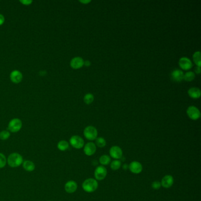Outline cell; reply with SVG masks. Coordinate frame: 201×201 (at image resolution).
Listing matches in <instances>:
<instances>
[{"label": "cell", "mask_w": 201, "mask_h": 201, "mask_svg": "<svg viewBox=\"0 0 201 201\" xmlns=\"http://www.w3.org/2000/svg\"><path fill=\"white\" fill-rule=\"evenodd\" d=\"M193 60L195 65L198 67L201 66V54L200 51H195L193 54Z\"/></svg>", "instance_id": "obj_20"}, {"label": "cell", "mask_w": 201, "mask_h": 201, "mask_svg": "<svg viewBox=\"0 0 201 201\" xmlns=\"http://www.w3.org/2000/svg\"><path fill=\"white\" fill-rule=\"evenodd\" d=\"M122 163L119 160H114L110 162V168L113 171H117L121 167Z\"/></svg>", "instance_id": "obj_25"}, {"label": "cell", "mask_w": 201, "mask_h": 201, "mask_svg": "<svg viewBox=\"0 0 201 201\" xmlns=\"http://www.w3.org/2000/svg\"><path fill=\"white\" fill-rule=\"evenodd\" d=\"M57 148L61 151H65L69 148V143L65 141H60L57 144Z\"/></svg>", "instance_id": "obj_23"}, {"label": "cell", "mask_w": 201, "mask_h": 201, "mask_svg": "<svg viewBox=\"0 0 201 201\" xmlns=\"http://www.w3.org/2000/svg\"><path fill=\"white\" fill-rule=\"evenodd\" d=\"M95 99V97L92 93H87L84 96L83 100L84 103L87 105H90Z\"/></svg>", "instance_id": "obj_24"}, {"label": "cell", "mask_w": 201, "mask_h": 201, "mask_svg": "<svg viewBox=\"0 0 201 201\" xmlns=\"http://www.w3.org/2000/svg\"><path fill=\"white\" fill-rule=\"evenodd\" d=\"M188 93L190 98L194 99H197L201 97V90L198 87H193L188 90Z\"/></svg>", "instance_id": "obj_17"}, {"label": "cell", "mask_w": 201, "mask_h": 201, "mask_svg": "<svg viewBox=\"0 0 201 201\" xmlns=\"http://www.w3.org/2000/svg\"><path fill=\"white\" fill-rule=\"evenodd\" d=\"M96 148L97 147L93 142H88L84 146V153L88 156H92L96 153Z\"/></svg>", "instance_id": "obj_11"}, {"label": "cell", "mask_w": 201, "mask_h": 201, "mask_svg": "<svg viewBox=\"0 0 201 201\" xmlns=\"http://www.w3.org/2000/svg\"></svg>", "instance_id": "obj_35"}, {"label": "cell", "mask_w": 201, "mask_h": 201, "mask_svg": "<svg viewBox=\"0 0 201 201\" xmlns=\"http://www.w3.org/2000/svg\"><path fill=\"white\" fill-rule=\"evenodd\" d=\"M107 171L106 168L103 166H97L95 171V179L96 181H102L106 177Z\"/></svg>", "instance_id": "obj_7"}, {"label": "cell", "mask_w": 201, "mask_h": 201, "mask_svg": "<svg viewBox=\"0 0 201 201\" xmlns=\"http://www.w3.org/2000/svg\"><path fill=\"white\" fill-rule=\"evenodd\" d=\"M10 79L11 82L14 83H20L23 80V74L22 73L17 70H15L11 73L10 74Z\"/></svg>", "instance_id": "obj_15"}, {"label": "cell", "mask_w": 201, "mask_h": 201, "mask_svg": "<svg viewBox=\"0 0 201 201\" xmlns=\"http://www.w3.org/2000/svg\"><path fill=\"white\" fill-rule=\"evenodd\" d=\"M172 79L176 82H181L183 80L184 73L183 71L179 69H175L171 73Z\"/></svg>", "instance_id": "obj_14"}, {"label": "cell", "mask_w": 201, "mask_h": 201, "mask_svg": "<svg viewBox=\"0 0 201 201\" xmlns=\"http://www.w3.org/2000/svg\"><path fill=\"white\" fill-rule=\"evenodd\" d=\"M123 169L124 170H127V169H129V165H127V164H124L123 166Z\"/></svg>", "instance_id": "obj_34"}, {"label": "cell", "mask_w": 201, "mask_h": 201, "mask_svg": "<svg viewBox=\"0 0 201 201\" xmlns=\"http://www.w3.org/2000/svg\"><path fill=\"white\" fill-rule=\"evenodd\" d=\"M70 143L73 148L76 149H82L84 146V141L83 138L78 135L71 136L70 139Z\"/></svg>", "instance_id": "obj_6"}, {"label": "cell", "mask_w": 201, "mask_h": 201, "mask_svg": "<svg viewBox=\"0 0 201 201\" xmlns=\"http://www.w3.org/2000/svg\"><path fill=\"white\" fill-rule=\"evenodd\" d=\"M110 156L114 160H119L123 157V151L122 149L118 146H113L110 149Z\"/></svg>", "instance_id": "obj_8"}, {"label": "cell", "mask_w": 201, "mask_h": 201, "mask_svg": "<svg viewBox=\"0 0 201 201\" xmlns=\"http://www.w3.org/2000/svg\"><path fill=\"white\" fill-rule=\"evenodd\" d=\"M22 127V122L20 119L13 118L8 123V129L11 132L16 133L21 130Z\"/></svg>", "instance_id": "obj_4"}, {"label": "cell", "mask_w": 201, "mask_h": 201, "mask_svg": "<svg viewBox=\"0 0 201 201\" xmlns=\"http://www.w3.org/2000/svg\"><path fill=\"white\" fill-rule=\"evenodd\" d=\"M99 162L101 166H106L109 165L111 162V158L107 154H103L99 158Z\"/></svg>", "instance_id": "obj_19"}, {"label": "cell", "mask_w": 201, "mask_h": 201, "mask_svg": "<svg viewBox=\"0 0 201 201\" xmlns=\"http://www.w3.org/2000/svg\"><path fill=\"white\" fill-rule=\"evenodd\" d=\"M186 114L189 118L193 120H197L201 117V112L198 107L190 106L186 110Z\"/></svg>", "instance_id": "obj_5"}, {"label": "cell", "mask_w": 201, "mask_h": 201, "mask_svg": "<svg viewBox=\"0 0 201 201\" xmlns=\"http://www.w3.org/2000/svg\"><path fill=\"white\" fill-rule=\"evenodd\" d=\"M5 22V18L3 15L0 14V25H2Z\"/></svg>", "instance_id": "obj_30"}, {"label": "cell", "mask_w": 201, "mask_h": 201, "mask_svg": "<svg viewBox=\"0 0 201 201\" xmlns=\"http://www.w3.org/2000/svg\"><path fill=\"white\" fill-rule=\"evenodd\" d=\"M79 2L82 4H86L90 3L91 2V1L90 0H86V1H81L80 0V1H79Z\"/></svg>", "instance_id": "obj_33"}, {"label": "cell", "mask_w": 201, "mask_h": 201, "mask_svg": "<svg viewBox=\"0 0 201 201\" xmlns=\"http://www.w3.org/2000/svg\"><path fill=\"white\" fill-rule=\"evenodd\" d=\"M129 169L132 173L139 174L142 172L143 166L141 163H140L139 162L133 161L129 165Z\"/></svg>", "instance_id": "obj_10"}, {"label": "cell", "mask_w": 201, "mask_h": 201, "mask_svg": "<svg viewBox=\"0 0 201 201\" xmlns=\"http://www.w3.org/2000/svg\"><path fill=\"white\" fill-rule=\"evenodd\" d=\"M84 60L80 57H75L70 61V66L73 69H79L84 65Z\"/></svg>", "instance_id": "obj_13"}, {"label": "cell", "mask_w": 201, "mask_h": 201, "mask_svg": "<svg viewBox=\"0 0 201 201\" xmlns=\"http://www.w3.org/2000/svg\"><path fill=\"white\" fill-rule=\"evenodd\" d=\"M179 65L183 70H189L192 67L193 64L189 58L182 57L179 60Z\"/></svg>", "instance_id": "obj_9"}, {"label": "cell", "mask_w": 201, "mask_h": 201, "mask_svg": "<svg viewBox=\"0 0 201 201\" xmlns=\"http://www.w3.org/2000/svg\"><path fill=\"white\" fill-rule=\"evenodd\" d=\"M95 144L96 147L97 146L98 148H103L106 146V141L105 138L102 137H97L96 139L95 140Z\"/></svg>", "instance_id": "obj_21"}, {"label": "cell", "mask_w": 201, "mask_h": 201, "mask_svg": "<svg viewBox=\"0 0 201 201\" xmlns=\"http://www.w3.org/2000/svg\"><path fill=\"white\" fill-rule=\"evenodd\" d=\"M98 182L93 178H88L86 179L82 184L83 190L87 193H92L98 188Z\"/></svg>", "instance_id": "obj_1"}, {"label": "cell", "mask_w": 201, "mask_h": 201, "mask_svg": "<svg viewBox=\"0 0 201 201\" xmlns=\"http://www.w3.org/2000/svg\"><path fill=\"white\" fill-rule=\"evenodd\" d=\"M161 186L165 188H170L174 183L173 177L171 175H167L162 179Z\"/></svg>", "instance_id": "obj_12"}, {"label": "cell", "mask_w": 201, "mask_h": 201, "mask_svg": "<svg viewBox=\"0 0 201 201\" xmlns=\"http://www.w3.org/2000/svg\"><path fill=\"white\" fill-rule=\"evenodd\" d=\"M10 136V133L7 130H2L0 132V139L2 141L7 140Z\"/></svg>", "instance_id": "obj_26"}, {"label": "cell", "mask_w": 201, "mask_h": 201, "mask_svg": "<svg viewBox=\"0 0 201 201\" xmlns=\"http://www.w3.org/2000/svg\"><path fill=\"white\" fill-rule=\"evenodd\" d=\"M65 189L66 192L69 194H73L75 192L77 189V183L74 181H69L65 183Z\"/></svg>", "instance_id": "obj_16"}, {"label": "cell", "mask_w": 201, "mask_h": 201, "mask_svg": "<svg viewBox=\"0 0 201 201\" xmlns=\"http://www.w3.org/2000/svg\"><path fill=\"white\" fill-rule=\"evenodd\" d=\"M161 186H161V183L159 181H156L153 182L152 183V188L154 189H155V190L160 189Z\"/></svg>", "instance_id": "obj_28"}, {"label": "cell", "mask_w": 201, "mask_h": 201, "mask_svg": "<svg viewBox=\"0 0 201 201\" xmlns=\"http://www.w3.org/2000/svg\"><path fill=\"white\" fill-rule=\"evenodd\" d=\"M84 65L86 67H90L91 65V62L89 60H86L84 61Z\"/></svg>", "instance_id": "obj_32"}, {"label": "cell", "mask_w": 201, "mask_h": 201, "mask_svg": "<svg viewBox=\"0 0 201 201\" xmlns=\"http://www.w3.org/2000/svg\"><path fill=\"white\" fill-rule=\"evenodd\" d=\"M195 72L196 73V74H199L201 73V67H198V66H196V67H195Z\"/></svg>", "instance_id": "obj_31"}, {"label": "cell", "mask_w": 201, "mask_h": 201, "mask_svg": "<svg viewBox=\"0 0 201 201\" xmlns=\"http://www.w3.org/2000/svg\"><path fill=\"white\" fill-rule=\"evenodd\" d=\"M7 161L10 167L17 168L23 164V158L22 156L18 153H12L8 156Z\"/></svg>", "instance_id": "obj_2"}, {"label": "cell", "mask_w": 201, "mask_h": 201, "mask_svg": "<svg viewBox=\"0 0 201 201\" xmlns=\"http://www.w3.org/2000/svg\"><path fill=\"white\" fill-rule=\"evenodd\" d=\"M84 137L89 141H92L97 137L98 132L96 128L93 126H88L85 127L83 132Z\"/></svg>", "instance_id": "obj_3"}, {"label": "cell", "mask_w": 201, "mask_h": 201, "mask_svg": "<svg viewBox=\"0 0 201 201\" xmlns=\"http://www.w3.org/2000/svg\"><path fill=\"white\" fill-rule=\"evenodd\" d=\"M195 78V74L193 71H187L183 76V80L186 82H192Z\"/></svg>", "instance_id": "obj_22"}, {"label": "cell", "mask_w": 201, "mask_h": 201, "mask_svg": "<svg viewBox=\"0 0 201 201\" xmlns=\"http://www.w3.org/2000/svg\"><path fill=\"white\" fill-rule=\"evenodd\" d=\"M23 167L27 172L33 171L35 169V165L31 160H25L23 162Z\"/></svg>", "instance_id": "obj_18"}, {"label": "cell", "mask_w": 201, "mask_h": 201, "mask_svg": "<svg viewBox=\"0 0 201 201\" xmlns=\"http://www.w3.org/2000/svg\"><path fill=\"white\" fill-rule=\"evenodd\" d=\"M20 2L25 6H29L33 2V1H31V0H21V1H20Z\"/></svg>", "instance_id": "obj_29"}, {"label": "cell", "mask_w": 201, "mask_h": 201, "mask_svg": "<svg viewBox=\"0 0 201 201\" xmlns=\"http://www.w3.org/2000/svg\"><path fill=\"white\" fill-rule=\"evenodd\" d=\"M7 163V159L4 154L0 153V169L3 168Z\"/></svg>", "instance_id": "obj_27"}]
</instances>
